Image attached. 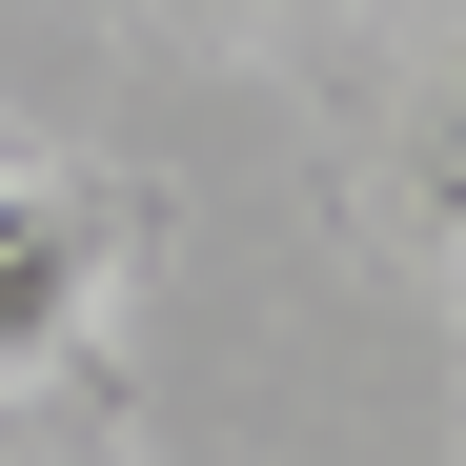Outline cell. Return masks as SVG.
Returning <instances> with one entry per match:
<instances>
[{
	"label": "cell",
	"instance_id": "obj_1",
	"mask_svg": "<svg viewBox=\"0 0 466 466\" xmlns=\"http://www.w3.org/2000/svg\"><path fill=\"white\" fill-rule=\"evenodd\" d=\"M82 325H102V203L41 183V163H0V385H41Z\"/></svg>",
	"mask_w": 466,
	"mask_h": 466
}]
</instances>
